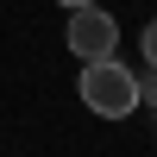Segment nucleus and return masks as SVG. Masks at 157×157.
<instances>
[{"label":"nucleus","instance_id":"3","mask_svg":"<svg viewBox=\"0 0 157 157\" xmlns=\"http://www.w3.org/2000/svg\"><path fill=\"white\" fill-rule=\"evenodd\" d=\"M138 107H157V63H145V75H138Z\"/></svg>","mask_w":157,"mask_h":157},{"label":"nucleus","instance_id":"1","mask_svg":"<svg viewBox=\"0 0 157 157\" xmlns=\"http://www.w3.org/2000/svg\"><path fill=\"white\" fill-rule=\"evenodd\" d=\"M75 94H82L88 113H101V120H126V113H138V75L126 69L120 57H94L75 75Z\"/></svg>","mask_w":157,"mask_h":157},{"label":"nucleus","instance_id":"2","mask_svg":"<svg viewBox=\"0 0 157 157\" xmlns=\"http://www.w3.org/2000/svg\"><path fill=\"white\" fill-rule=\"evenodd\" d=\"M69 50H75L82 63L113 57V50H120V19L101 13L94 0H88V6H69Z\"/></svg>","mask_w":157,"mask_h":157},{"label":"nucleus","instance_id":"4","mask_svg":"<svg viewBox=\"0 0 157 157\" xmlns=\"http://www.w3.org/2000/svg\"><path fill=\"white\" fill-rule=\"evenodd\" d=\"M138 44H145V63H157V19L145 25V38H138Z\"/></svg>","mask_w":157,"mask_h":157},{"label":"nucleus","instance_id":"5","mask_svg":"<svg viewBox=\"0 0 157 157\" xmlns=\"http://www.w3.org/2000/svg\"><path fill=\"white\" fill-rule=\"evenodd\" d=\"M57 6H88V0H57Z\"/></svg>","mask_w":157,"mask_h":157}]
</instances>
